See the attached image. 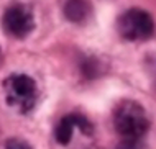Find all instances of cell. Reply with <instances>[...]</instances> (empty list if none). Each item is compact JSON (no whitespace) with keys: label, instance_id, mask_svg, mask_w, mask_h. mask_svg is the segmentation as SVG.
<instances>
[{"label":"cell","instance_id":"6da1fadb","mask_svg":"<svg viewBox=\"0 0 156 149\" xmlns=\"http://www.w3.org/2000/svg\"><path fill=\"white\" fill-rule=\"evenodd\" d=\"M113 126L120 136L119 149H140L150 130V118L135 100H122L113 108Z\"/></svg>","mask_w":156,"mask_h":149},{"label":"cell","instance_id":"7a4b0ae2","mask_svg":"<svg viewBox=\"0 0 156 149\" xmlns=\"http://www.w3.org/2000/svg\"><path fill=\"white\" fill-rule=\"evenodd\" d=\"M5 99L10 106L20 113H30L38 102V85L35 79L27 74H12L3 82Z\"/></svg>","mask_w":156,"mask_h":149},{"label":"cell","instance_id":"3957f363","mask_svg":"<svg viewBox=\"0 0 156 149\" xmlns=\"http://www.w3.org/2000/svg\"><path fill=\"white\" fill-rule=\"evenodd\" d=\"M117 29L126 41H146L154 35V20L146 10L130 8L119 16Z\"/></svg>","mask_w":156,"mask_h":149},{"label":"cell","instance_id":"277c9868","mask_svg":"<svg viewBox=\"0 0 156 149\" xmlns=\"http://www.w3.org/2000/svg\"><path fill=\"white\" fill-rule=\"evenodd\" d=\"M2 26L7 35H10L12 38H16V40L27 38L35 28L33 12L30 10V7L23 5V3H13L3 13Z\"/></svg>","mask_w":156,"mask_h":149},{"label":"cell","instance_id":"5b68a950","mask_svg":"<svg viewBox=\"0 0 156 149\" xmlns=\"http://www.w3.org/2000/svg\"><path fill=\"white\" fill-rule=\"evenodd\" d=\"M76 130H79L82 134L90 136L94 133V125L90 123V120H87L81 113H69L64 118H61L59 123L56 125L54 138H56V141L59 144H69Z\"/></svg>","mask_w":156,"mask_h":149},{"label":"cell","instance_id":"8992f818","mask_svg":"<svg viewBox=\"0 0 156 149\" xmlns=\"http://www.w3.org/2000/svg\"><path fill=\"white\" fill-rule=\"evenodd\" d=\"M64 16L71 23H84L90 18L92 15V5L89 0H66L62 7Z\"/></svg>","mask_w":156,"mask_h":149},{"label":"cell","instance_id":"52a82bcc","mask_svg":"<svg viewBox=\"0 0 156 149\" xmlns=\"http://www.w3.org/2000/svg\"><path fill=\"white\" fill-rule=\"evenodd\" d=\"M81 72L86 79H97L104 74V62L95 56H87L81 61Z\"/></svg>","mask_w":156,"mask_h":149},{"label":"cell","instance_id":"ba28073f","mask_svg":"<svg viewBox=\"0 0 156 149\" xmlns=\"http://www.w3.org/2000/svg\"><path fill=\"white\" fill-rule=\"evenodd\" d=\"M3 149H31V146L27 141H23V139L12 138V139H8V141L5 143V147Z\"/></svg>","mask_w":156,"mask_h":149},{"label":"cell","instance_id":"9c48e42d","mask_svg":"<svg viewBox=\"0 0 156 149\" xmlns=\"http://www.w3.org/2000/svg\"><path fill=\"white\" fill-rule=\"evenodd\" d=\"M87 149H95V147H87Z\"/></svg>","mask_w":156,"mask_h":149},{"label":"cell","instance_id":"30bf717a","mask_svg":"<svg viewBox=\"0 0 156 149\" xmlns=\"http://www.w3.org/2000/svg\"><path fill=\"white\" fill-rule=\"evenodd\" d=\"M0 56H2V51H0Z\"/></svg>","mask_w":156,"mask_h":149}]
</instances>
